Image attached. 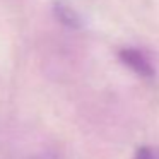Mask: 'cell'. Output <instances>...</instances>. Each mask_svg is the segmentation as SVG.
Segmentation results:
<instances>
[{
  "label": "cell",
  "mask_w": 159,
  "mask_h": 159,
  "mask_svg": "<svg viewBox=\"0 0 159 159\" xmlns=\"http://www.w3.org/2000/svg\"><path fill=\"white\" fill-rule=\"evenodd\" d=\"M118 58L123 65H127L132 72H135L137 75L144 77V79H152L156 75V70L152 67L151 60L144 55V52H140L139 48H121L118 52Z\"/></svg>",
  "instance_id": "6da1fadb"
},
{
  "label": "cell",
  "mask_w": 159,
  "mask_h": 159,
  "mask_svg": "<svg viewBox=\"0 0 159 159\" xmlns=\"http://www.w3.org/2000/svg\"><path fill=\"white\" fill-rule=\"evenodd\" d=\"M53 14L67 28H70V29L82 28V17H80L79 12L72 5L67 4L65 0H55V4H53Z\"/></svg>",
  "instance_id": "7a4b0ae2"
},
{
  "label": "cell",
  "mask_w": 159,
  "mask_h": 159,
  "mask_svg": "<svg viewBox=\"0 0 159 159\" xmlns=\"http://www.w3.org/2000/svg\"><path fill=\"white\" fill-rule=\"evenodd\" d=\"M134 159H159V149L149 147V145H142L135 151Z\"/></svg>",
  "instance_id": "3957f363"
},
{
  "label": "cell",
  "mask_w": 159,
  "mask_h": 159,
  "mask_svg": "<svg viewBox=\"0 0 159 159\" xmlns=\"http://www.w3.org/2000/svg\"><path fill=\"white\" fill-rule=\"evenodd\" d=\"M33 159H60V156H58V152L53 151V149H46V151L36 154Z\"/></svg>",
  "instance_id": "277c9868"
}]
</instances>
